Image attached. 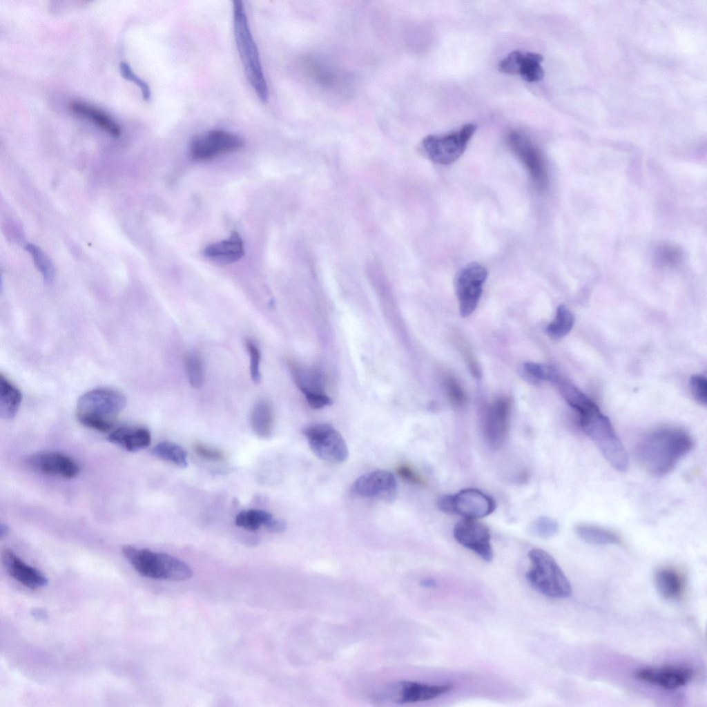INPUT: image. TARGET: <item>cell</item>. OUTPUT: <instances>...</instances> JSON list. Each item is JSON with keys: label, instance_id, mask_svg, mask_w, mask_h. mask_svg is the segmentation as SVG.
Here are the masks:
<instances>
[{"label": "cell", "instance_id": "obj_1", "mask_svg": "<svg viewBox=\"0 0 707 707\" xmlns=\"http://www.w3.org/2000/svg\"><path fill=\"white\" fill-rule=\"evenodd\" d=\"M693 447L685 431L673 427L654 430L637 445L635 454L641 466L650 474L662 476L670 472Z\"/></svg>", "mask_w": 707, "mask_h": 707}, {"label": "cell", "instance_id": "obj_2", "mask_svg": "<svg viewBox=\"0 0 707 707\" xmlns=\"http://www.w3.org/2000/svg\"><path fill=\"white\" fill-rule=\"evenodd\" d=\"M126 404L125 396L117 390L92 389L79 398L77 417L80 423L88 428L102 432H110Z\"/></svg>", "mask_w": 707, "mask_h": 707}, {"label": "cell", "instance_id": "obj_3", "mask_svg": "<svg viewBox=\"0 0 707 707\" xmlns=\"http://www.w3.org/2000/svg\"><path fill=\"white\" fill-rule=\"evenodd\" d=\"M233 31L238 51L246 78L260 100L267 103L269 91L264 75L258 50L251 34L241 0L233 1Z\"/></svg>", "mask_w": 707, "mask_h": 707}, {"label": "cell", "instance_id": "obj_4", "mask_svg": "<svg viewBox=\"0 0 707 707\" xmlns=\"http://www.w3.org/2000/svg\"><path fill=\"white\" fill-rule=\"evenodd\" d=\"M578 412L581 429L595 443L606 461L617 470L626 471L628 455L609 418L593 401Z\"/></svg>", "mask_w": 707, "mask_h": 707}, {"label": "cell", "instance_id": "obj_5", "mask_svg": "<svg viewBox=\"0 0 707 707\" xmlns=\"http://www.w3.org/2000/svg\"><path fill=\"white\" fill-rule=\"evenodd\" d=\"M122 554L141 575L154 579L184 581L191 578V568L182 561L166 553L155 552L131 545L122 548Z\"/></svg>", "mask_w": 707, "mask_h": 707}, {"label": "cell", "instance_id": "obj_6", "mask_svg": "<svg viewBox=\"0 0 707 707\" xmlns=\"http://www.w3.org/2000/svg\"><path fill=\"white\" fill-rule=\"evenodd\" d=\"M531 563L525 577L540 593L551 598L563 599L572 594L568 579L554 558L543 550L532 549L528 553Z\"/></svg>", "mask_w": 707, "mask_h": 707}, {"label": "cell", "instance_id": "obj_7", "mask_svg": "<svg viewBox=\"0 0 707 707\" xmlns=\"http://www.w3.org/2000/svg\"><path fill=\"white\" fill-rule=\"evenodd\" d=\"M476 128V124L469 123L453 132L429 135L423 139L422 148L432 162L442 165L452 164L465 152Z\"/></svg>", "mask_w": 707, "mask_h": 707}, {"label": "cell", "instance_id": "obj_8", "mask_svg": "<svg viewBox=\"0 0 707 707\" xmlns=\"http://www.w3.org/2000/svg\"><path fill=\"white\" fill-rule=\"evenodd\" d=\"M302 433L310 449L320 459L332 463H342L347 459V443L340 433L331 425H310Z\"/></svg>", "mask_w": 707, "mask_h": 707}, {"label": "cell", "instance_id": "obj_9", "mask_svg": "<svg viewBox=\"0 0 707 707\" xmlns=\"http://www.w3.org/2000/svg\"><path fill=\"white\" fill-rule=\"evenodd\" d=\"M453 688L451 684H428L412 681H400L382 687L374 695L380 703L408 704L425 701L444 695Z\"/></svg>", "mask_w": 707, "mask_h": 707}, {"label": "cell", "instance_id": "obj_10", "mask_svg": "<svg viewBox=\"0 0 707 707\" xmlns=\"http://www.w3.org/2000/svg\"><path fill=\"white\" fill-rule=\"evenodd\" d=\"M437 505L445 513L456 514L472 519L490 515L496 507L491 496L474 488H466L455 494L444 495L438 498Z\"/></svg>", "mask_w": 707, "mask_h": 707}, {"label": "cell", "instance_id": "obj_11", "mask_svg": "<svg viewBox=\"0 0 707 707\" xmlns=\"http://www.w3.org/2000/svg\"><path fill=\"white\" fill-rule=\"evenodd\" d=\"M506 140L511 151L527 171L535 188L540 191L545 189L549 182L548 172L538 147L526 135L517 130L510 131Z\"/></svg>", "mask_w": 707, "mask_h": 707}, {"label": "cell", "instance_id": "obj_12", "mask_svg": "<svg viewBox=\"0 0 707 707\" xmlns=\"http://www.w3.org/2000/svg\"><path fill=\"white\" fill-rule=\"evenodd\" d=\"M487 277V269L478 262L467 264L455 275L454 289L461 316L467 317L476 309Z\"/></svg>", "mask_w": 707, "mask_h": 707}, {"label": "cell", "instance_id": "obj_13", "mask_svg": "<svg viewBox=\"0 0 707 707\" xmlns=\"http://www.w3.org/2000/svg\"><path fill=\"white\" fill-rule=\"evenodd\" d=\"M244 142L238 135L222 130H213L193 137L189 144L191 156L206 160L239 150Z\"/></svg>", "mask_w": 707, "mask_h": 707}, {"label": "cell", "instance_id": "obj_14", "mask_svg": "<svg viewBox=\"0 0 707 707\" xmlns=\"http://www.w3.org/2000/svg\"><path fill=\"white\" fill-rule=\"evenodd\" d=\"M454 536L461 545L474 552L483 560L490 562L493 558L489 528L476 519H465L454 526Z\"/></svg>", "mask_w": 707, "mask_h": 707}, {"label": "cell", "instance_id": "obj_15", "mask_svg": "<svg viewBox=\"0 0 707 707\" xmlns=\"http://www.w3.org/2000/svg\"><path fill=\"white\" fill-rule=\"evenodd\" d=\"M351 490L360 496L391 503L396 498L398 487L396 478L391 472L378 469L358 477L354 482Z\"/></svg>", "mask_w": 707, "mask_h": 707}, {"label": "cell", "instance_id": "obj_16", "mask_svg": "<svg viewBox=\"0 0 707 707\" xmlns=\"http://www.w3.org/2000/svg\"><path fill=\"white\" fill-rule=\"evenodd\" d=\"M290 366L297 386L312 408L320 409L331 403L325 392L323 378L319 370L294 362Z\"/></svg>", "mask_w": 707, "mask_h": 707}, {"label": "cell", "instance_id": "obj_17", "mask_svg": "<svg viewBox=\"0 0 707 707\" xmlns=\"http://www.w3.org/2000/svg\"><path fill=\"white\" fill-rule=\"evenodd\" d=\"M510 403L505 398L495 400L488 407L483 421V435L487 444L498 449L505 443L509 429Z\"/></svg>", "mask_w": 707, "mask_h": 707}, {"label": "cell", "instance_id": "obj_18", "mask_svg": "<svg viewBox=\"0 0 707 707\" xmlns=\"http://www.w3.org/2000/svg\"><path fill=\"white\" fill-rule=\"evenodd\" d=\"M543 59L540 54L516 50L500 61L498 68L503 73L519 75L527 82H536L544 77Z\"/></svg>", "mask_w": 707, "mask_h": 707}, {"label": "cell", "instance_id": "obj_19", "mask_svg": "<svg viewBox=\"0 0 707 707\" xmlns=\"http://www.w3.org/2000/svg\"><path fill=\"white\" fill-rule=\"evenodd\" d=\"M634 677L642 681L668 690H674L687 684L693 676V671L682 666L647 667L637 670Z\"/></svg>", "mask_w": 707, "mask_h": 707}, {"label": "cell", "instance_id": "obj_20", "mask_svg": "<svg viewBox=\"0 0 707 707\" xmlns=\"http://www.w3.org/2000/svg\"><path fill=\"white\" fill-rule=\"evenodd\" d=\"M27 463L35 471L66 478H73L79 472L78 465L72 459L57 452L34 454L28 458Z\"/></svg>", "mask_w": 707, "mask_h": 707}, {"label": "cell", "instance_id": "obj_21", "mask_svg": "<svg viewBox=\"0 0 707 707\" xmlns=\"http://www.w3.org/2000/svg\"><path fill=\"white\" fill-rule=\"evenodd\" d=\"M1 561L9 575L27 588L37 589L48 584V579L41 572L26 564L10 550L1 552Z\"/></svg>", "mask_w": 707, "mask_h": 707}, {"label": "cell", "instance_id": "obj_22", "mask_svg": "<svg viewBox=\"0 0 707 707\" xmlns=\"http://www.w3.org/2000/svg\"><path fill=\"white\" fill-rule=\"evenodd\" d=\"M654 583L660 596L668 601L680 599L685 592V578L678 570L672 567L666 566L658 569L654 575Z\"/></svg>", "mask_w": 707, "mask_h": 707}, {"label": "cell", "instance_id": "obj_23", "mask_svg": "<svg viewBox=\"0 0 707 707\" xmlns=\"http://www.w3.org/2000/svg\"><path fill=\"white\" fill-rule=\"evenodd\" d=\"M244 253L243 242L236 231H233L225 240L206 246L203 251L206 258L220 263L236 262L244 255Z\"/></svg>", "mask_w": 707, "mask_h": 707}, {"label": "cell", "instance_id": "obj_24", "mask_svg": "<svg viewBox=\"0 0 707 707\" xmlns=\"http://www.w3.org/2000/svg\"><path fill=\"white\" fill-rule=\"evenodd\" d=\"M108 440L126 451L134 452L148 447L151 436L145 427H122L110 431Z\"/></svg>", "mask_w": 707, "mask_h": 707}, {"label": "cell", "instance_id": "obj_25", "mask_svg": "<svg viewBox=\"0 0 707 707\" xmlns=\"http://www.w3.org/2000/svg\"><path fill=\"white\" fill-rule=\"evenodd\" d=\"M69 107L70 110L75 114L94 123L113 137H119L120 136V126L101 110L80 101H71Z\"/></svg>", "mask_w": 707, "mask_h": 707}, {"label": "cell", "instance_id": "obj_26", "mask_svg": "<svg viewBox=\"0 0 707 707\" xmlns=\"http://www.w3.org/2000/svg\"><path fill=\"white\" fill-rule=\"evenodd\" d=\"M274 415L271 405L266 400L256 403L252 409L250 423L253 432L262 438H268L273 432Z\"/></svg>", "mask_w": 707, "mask_h": 707}, {"label": "cell", "instance_id": "obj_27", "mask_svg": "<svg viewBox=\"0 0 707 707\" xmlns=\"http://www.w3.org/2000/svg\"><path fill=\"white\" fill-rule=\"evenodd\" d=\"M22 399L21 391L2 374L0 376V414L5 419L12 418Z\"/></svg>", "mask_w": 707, "mask_h": 707}, {"label": "cell", "instance_id": "obj_28", "mask_svg": "<svg viewBox=\"0 0 707 707\" xmlns=\"http://www.w3.org/2000/svg\"><path fill=\"white\" fill-rule=\"evenodd\" d=\"M576 532L581 539L594 545L621 543L620 538L612 531L592 524H579L576 527Z\"/></svg>", "mask_w": 707, "mask_h": 707}, {"label": "cell", "instance_id": "obj_29", "mask_svg": "<svg viewBox=\"0 0 707 707\" xmlns=\"http://www.w3.org/2000/svg\"><path fill=\"white\" fill-rule=\"evenodd\" d=\"M574 322L571 311L565 304H561L556 309L554 320L547 327V333L553 338H563L571 331Z\"/></svg>", "mask_w": 707, "mask_h": 707}, {"label": "cell", "instance_id": "obj_30", "mask_svg": "<svg viewBox=\"0 0 707 707\" xmlns=\"http://www.w3.org/2000/svg\"><path fill=\"white\" fill-rule=\"evenodd\" d=\"M155 457L170 462L181 467L188 465L187 454L182 447L170 442L157 444L151 450Z\"/></svg>", "mask_w": 707, "mask_h": 707}, {"label": "cell", "instance_id": "obj_31", "mask_svg": "<svg viewBox=\"0 0 707 707\" xmlns=\"http://www.w3.org/2000/svg\"><path fill=\"white\" fill-rule=\"evenodd\" d=\"M272 518L271 514L262 510H243L237 514L235 524L246 530L255 531L261 525H265Z\"/></svg>", "mask_w": 707, "mask_h": 707}, {"label": "cell", "instance_id": "obj_32", "mask_svg": "<svg viewBox=\"0 0 707 707\" xmlns=\"http://www.w3.org/2000/svg\"><path fill=\"white\" fill-rule=\"evenodd\" d=\"M184 365L190 385L195 388L200 387L204 381V368L200 356L194 351L186 354Z\"/></svg>", "mask_w": 707, "mask_h": 707}, {"label": "cell", "instance_id": "obj_33", "mask_svg": "<svg viewBox=\"0 0 707 707\" xmlns=\"http://www.w3.org/2000/svg\"><path fill=\"white\" fill-rule=\"evenodd\" d=\"M26 249L31 254L35 267L46 282H51L54 278V266L50 259L37 246L28 244Z\"/></svg>", "mask_w": 707, "mask_h": 707}, {"label": "cell", "instance_id": "obj_34", "mask_svg": "<svg viewBox=\"0 0 707 707\" xmlns=\"http://www.w3.org/2000/svg\"><path fill=\"white\" fill-rule=\"evenodd\" d=\"M525 371L534 378L552 382L553 384L561 375L552 366L528 362L524 364Z\"/></svg>", "mask_w": 707, "mask_h": 707}, {"label": "cell", "instance_id": "obj_35", "mask_svg": "<svg viewBox=\"0 0 707 707\" xmlns=\"http://www.w3.org/2000/svg\"><path fill=\"white\" fill-rule=\"evenodd\" d=\"M445 386L450 403L456 407H462L467 403V396L461 385L452 376L445 379Z\"/></svg>", "mask_w": 707, "mask_h": 707}, {"label": "cell", "instance_id": "obj_36", "mask_svg": "<svg viewBox=\"0 0 707 707\" xmlns=\"http://www.w3.org/2000/svg\"><path fill=\"white\" fill-rule=\"evenodd\" d=\"M532 532L541 538H550L558 532L557 523L548 516H540L532 525Z\"/></svg>", "mask_w": 707, "mask_h": 707}, {"label": "cell", "instance_id": "obj_37", "mask_svg": "<svg viewBox=\"0 0 707 707\" xmlns=\"http://www.w3.org/2000/svg\"><path fill=\"white\" fill-rule=\"evenodd\" d=\"M690 388L695 400L701 405H706L707 382L705 376L701 374L693 375L690 378Z\"/></svg>", "mask_w": 707, "mask_h": 707}, {"label": "cell", "instance_id": "obj_38", "mask_svg": "<svg viewBox=\"0 0 707 707\" xmlns=\"http://www.w3.org/2000/svg\"><path fill=\"white\" fill-rule=\"evenodd\" d=\"M119 70L122 76L125 79L133 82L139 88L143 99L145 101L150 100L151 94L148 85L136 75L130 66L126 62L122 61L119 64Z\"/></svg>", "mask_w": 707, "mask_h": 707}, {"label": "cell", "instance_id": "obj_39", "mask_svg": "<svg viewBox=\"0 0 707 707\" xmlns=\"http://www.w3.org/2000/svg\"><path fill=\"white\" fill-rule=\"evenodd\" d=\"M246 349L250 358V374L253 382H258L260 380V363L261 354L258 347L249 340L245 342Z\"/></svg>", "mask_w": 707, "mask_h": 707}, {"label": "cell", "instance_id": "obj_40", "mask_svg": "<svg viewBox=\"0 0 707 707\" xmlns=\"http://www.w3.org/2000/svg\"><path fill=\"white\" fill-rule=\"evenodd\" d=\"M399 476L405 481L414 484H424V478L409 465L403 464L397 469Z\"/></svg>", "mask_w": 707, "mask_h": 707}, {"label": "cell", "instance_id": "obj_41", "mask_svg": "<svg viewBox=\"0 0 707 707\" xmlns=\"http://www.w3.org/2000/svg\"><path fill=\"white\" fill-rule=\"evenodd\" d=\"M195 452L200 456L212 461H220L223 458V454L220 451L210 448L201 444L195 445Z\"/></svg>", "mask_w": 707, "mask_h": 707}, {"label": "cell", "instance_id": "obj_42", "mask_svg": "<svg viewBox=\"0 0 707 707\" xmlns=\"http://www.w3.org/2000/svg\"><path fill=\"white\" fill-rule=\"evenodd\" d=\"M659 258L664 263L666 264H673L676 263L679 258V251L670 246H666L660 249Z\"/></svg>", "mask_w": 707, "mask_h": 707}, {"label": "cell", "instance_id": "obj_43", "mask_svg": "<svg viewBox=\"0 0 707 707\" xmlns=\"http://www.w3.org/2000/svg\"><path fill=\"white\" fill-rule=\"evenodd\" d=\"M271 532H282L287 528L286 523L278 519L272 518L264 525Z\"/></svg>", "mask_w": 707, "mask_h": 707}, {"label": "cell", "instance_id": "obj_44", "mask_svg": "<svg viewBox=\"0 0 707 707\" xmlns=\"http://www.w3.org/2000/svg\"><path fill=\"white\" fill-rule=\"evenodd\" d=\"M467 358L472 374L474 377L478 378L481 376V374L476 361L471 354H467Z\"/></svg>", "mask_w": 707, "mask_h": 707}, {"label": "cell", "instance_id": "obj_45", "mask_svg": "<svg viewBox=\"0 0 707 707\" xmlns=\"http://www.w3.org/2000/svg\"><path fill=\"white\" fill-rule=\"evenodd\" d=\"M32 615L38 619H45L47 618V613L43 609L34 608L31 611Z\"/></svg>", "mask_w": 707, "mask_h": 707}, {"label": "cell", "instance_id": "obj_46", "mask_svg": "<svg viewBox=\"0 0 707 707\" xmlns=\"http://www.w3.org/2000/svg\"><path fill=\"white\" fill-rule=\"evenodd\" d=\"M8 532V527L6 525L1 524V528H0L1 537H3V536H5Z\"/></svg>", "mask_w": 707, "mask_h": 707}, {"label": "cell", "instance_id": "obj_47", "mask_svg": "<svg viewBox=\"0 0 707 707\" xmlns=\"http://www.w3.org/2000/svg\"><path fill=\"white\" fill-rule=\"evenodd\" d=\"M436 584V581L434 580H429H429H425V581H423V585H427L428 587H430V586L434 587Z\"/></svg>", "mask_w": 707, "mask_h": 707}]
</instances>
